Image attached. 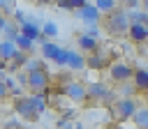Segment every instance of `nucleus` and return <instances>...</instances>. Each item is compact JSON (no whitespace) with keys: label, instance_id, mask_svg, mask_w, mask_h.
Listing matches in <instances>:
<instances>
[{"label":"nucleus","instance_id":"obj_39","mask_svg":"<svg viewBox=\"0 0 148 129\" xmlns=\"http://www.w3.org/2000/svg\"><path fill=\"white\" fill-rule=\"evenodd\" d=\"M76 129H81V124H76Z\"/></svg>","mask_w":148,"mask_h":129},{"label":"nucleus","instance_id":"obj_28","mask_svg":"<svg viewBox=\"0 0 148 129\" xmlns=\"http://www.w3.org/2000/svg\"><path fill=\"white\" fill-rule=\"evenodd\" d=\"M86 35H90V37H99V28H97V23H86Z\"/></svg>","mask_w":148,"mask_h":129},{"label":"nucleus","instance_id":"obj_41","mask_svg":"<svg viewBox=\"0 0 148 129\" xmlns=\"http://www.w3.org/2000/svg\"><path fill=\"white\" fill-rule=\"evenodd\" d=\"M146 41H148V37H146Z\"/></svg>","mask_w":148,"mask_h":129},{"label":"nucleus","instance_id":"obj_35","mask_svg":"<svg viewBox=\"0 0 148 129\" xmlns=\"http://www.w3.org/2000/svg\"><path fill=\"white\" fill-rule=\"evenodd\" d=\"M39 5H49V2H56V0H37Z\"/></svg>","mask_w":148,"mask_h":129},{"label":"nucleus","instance_id":"obj_2","mask_svg":"<svg viewBox=\"0 0 148 129\" xmlns=\"http://www.w3.org/2000/svg\"><path fill=\"white\" fill-rule=\"evenodd\" d=\"M88 88V99H95V101H104V104H113L118 99V92H113L104 81H92L86 85Z\"/></svg>","mask_w":148,"mask_h":129},{"label":"nucleus","instance_id":"obj_26","mask_svg":"<svg viewBox=\"0 0 148 129\" xmlns=\"http://www.w3.org/2000/svg\"><path fill=\"white\" fill-rule=\"evenodd\" d=\"M39 67H44L42 60H37V58H28L25 64H23V71H35V69H39Z\"/></svg>","mask_w":148,"mask_h":129},{"label":"nucleus","instance_id":"obj_18","mask_svg":"<svg viewBox=\"0 0 148 129\" xmlns=\"http://www.w3.org/2000/svg\"><path fill=\"white\" fill-rule=\"evenodd\" d=\"M28 99H30V104L35 106V111L42 115L44 111H46V106H49V101H46V97H44V92H32V94H28Z\"/></svg>","mask_w":148,"mask_h":129},{"label":"nucleus","instance_id":"obj_20","mask_svg":"<svg viewBox=\"0 0 148 129\" xmlns=\"http://www.w3.org/2000/svg\"><path fill=\"white\" fill-rule=\"evenodd\" d=\"M127 18H130V23H143V25H148V12L146 9H127Z\"/></svg>","mask_w":148,"mask_h":129},{"label":"nucleus","instance_id":"obj_29","mask_svg":"<svg viewBox=\"0 0 148 129\" xmlns=\"http://www.w3.org/2000/svg\"><path fill=\"white\" fill-rule=\"evenodd\" d=\"M67 2H69V9H72V12H76V9H81L88 0H67Z\"/></svg>","mask_w":148,"mask_h":129},{"label":"nucleus","instance_id":"obj_7","mask_svg":"<svg viewBox=\"0 0 148 129\" xmlns=\"http://www.w3.org/2000/svg\"><path fill=\"white\" fill-rule=\"evenodd\" d=\"M14 111H16V115L23 117L25 122H37V120H39V113L35 111V106L30 104V99L23 97V94L14 99Z\"/></svg>","mask_w":148,"mask_h":129},{"label":"nucleus","instance_id":"obj_32","mask_svg":"<svg viewBox=\"0 0 148 129\" xmlns=\"http://www.w3.org/2000/svg\"><path fill=\"white\" fill-rule=\"evenodd\" d=\"M9 23V18H7V14H2L0 12V35H2V30H5V25Z\"/></svg>","mask_w":148,"mask_h":129},{"label":"nucleus","instance_id":"obj_8","mask_svg":"<svg viewBox=\"0 0 148 129\" xmlns=\"http://www.w3.org/2000/svg\"><path fill=\"white\" fill-rule=\"evenodd\" d=\"M83 23H99V18H102V12L95 7V5H90V2H86L81 9H76L74 12Z\"/></svg>","mask_w":148,"mask_h":129},{"label":"nucleus","instance_id":"obj_17","mask_svg":"<svg viewBox=\"0 0 148 129\" xmlns=\"http://www.w3.org/2000/svg\"><path fill=\"white\" fill-rule=\"evenodd\" d=\"M39 46H42V55H44L46 60H53V55H56V53H58V48H60L53 39H46V37L39 41Z\"/></svg>","mask_w":148,"mask_h":129},{"label":"nucleus","instance_id":"obj_14","mask_svg":"<svg viewBox=\"0 0 148 129\" xmlns=\"http://www.w3.org/2000/svg\"><path fill=\"white\" fill-rule=\"evenodd\" d=\"M76 44H79V48L83 51V53H92V51H97L99 48V41H97V37H90V35H79V39H76Z\"/></svg>","mask_w":148,"mask_h":129},{"label":"nucleus","instance_id":"obj_33","mask_svg":"<svg viewBox=\"0 0 148 129\" xmlns=\"http://www.w3.org/2000/svg\"><path fill=\"white\" fill-rule=\"evenodd\" d=\"M118 2H123V5L127 7V9H134V7L139 5V0H118Z\"/></svg>","mask_w":148,"mask_h":129},{"label":"nucleus","instance_id":"obj_12","mask_svg":"<svg viewBox=\"0 0 148 129\" xmlns=\"http://www.w3.org/2000/svg\"><path fill=\"white\" fill-rule=\"evenodd\" d=\"M132 83H134L136 92H146V90H148V69L136 67V69L132 71Z\"/></svg>","mask_w":148,"mask_h":129},{"label":"nucleus","instance_id":"obj_27","mask_svg":"<svg viewBox=\"0 0 148 129\" xmlns=\"http://www.w3.org/2000/svg\"><path fill=\"white\" fill-rule=\"evenodd\" d=\"M0 12L9 16V14L14 12V0H0Z\"/></svg>","mask_w":148,"mask_h":129},{"label":"nucleus","instance_id":"obj_19","mask_svg":"<svg viewBox=\"0 0 148 129\" xmlns=\"http://www.w3.org/2000/svg\"><path fill=\"white\" fill-rule=\"evenodd\" d=\"M14 53H16V44L12 41V39H2L0 41V60H12L14 58Z\"/></svg>","mask_w":148,"mask_h":129},{"label":"nucleus","instance_id":"obj_36","mask_svg":"<svg viewBox=\"0 0 148 129\" xmlns=\"http://www.w3.org/2000/svg\"><path fill=\"white\" fill-rule=\"evenodd\" d=\"M141 7H143V9L148 12V0H141Z\"/></svg>","mask_w":148,"mask_h":129},{"label":"nucleus","instance_id":"obj_37","mask_svg":"<svg viewBox=\"0 0 148 129\" xmlns=\"http://www.w3.org/2000/svg\"><path fill=\"white\" fill-rule=\"evenodd\" d=\"M123 129H136V127H123Z\"/></svg>","mask_w":148,"mask_h":129},{"label":"nucleus","instance_id":"obj_16","mask_svg":"<svg viewBox=\"0 0 148 129\" xmlns=\"http://www.w3.org/2000/svg\"><path fill=\"white\" fill-rule=\"evenodd\" d=\"M14 44H16V48H18V51H25V53H32V51H35V44H37V41L18 32V35H16V39H14Z\"/></svg>","mask_w":148,"mask_h":129},{"label":"nucleus","instance_id":"obj_13","mask_svg":"<svg viewBox=\"0 0 148 129\" xmlns=\"http://www.w3.org/2000/svg\"><path fill=\"white\" fill-rule=\"evenodd\" d=\"M67 67H69L72 71H81V69L86 67V58H83L79 51L67 48Z\"/></svg>","mask_w":148,"mask_h":129},{"label":"nucleus","instance_id":"obj_40","mask_svg":"<svg viewBox=\"0 0 148 129\" xmlns=\"http://www.w3.org/2000/svg\"><path fill=\"white\" fill-rule=\"evenodd\" d=\"M0 41H2V35H0Z\"/></svg>","mask_w":148,"mask_h":129},{"label":"nucleus","instance_id":"obj_10","mask_svg":"<svg viewBox=\"0 0 148 129\" xmlns=\"http://www.w3.org/2000/svg\"><path fill=\"white\" fill-rule=\"evenodd\" d=\"M86 67H90V69H106V67H109V55H106L102 48H97V51L88 53Z\"/></svg>","mask_w":148,"mask_h":129},{"label":"nucleus","instance_id":"obj_21","mask_svg":"<svg viewBox=\"0 0 148 129\" xmlns=\"http://www.w3.org/2000/svg\"><path fill=\"white\" fill-rule=\"evenodd\" d=\"M95 7H97L102 14H106V12H113L116 7H120V2H118V0H95Z\"/></svg>","mask_w":148,"mask_h":129},{"label":"nucleus","instance_id":"obj_9","mask_svg":"<svg viewBox=\"0 0 148 129\" xmlns=\"http://www.w3.org/2000/svg\"><path fill=\"white\" fill-rule=\"evenodd\" d=\"M18 32L21 35H25V37H30V39H35V41H42L44 39V35H42V25L39 23H35V21H23V23H18Z\"/></svg>","mask_w":148,"mask_h":129},{"label":"nucleus","instance_id":"obj_5","mask_svg":"<svg viewBox=\"0 0 148 129\" xmlns=\"http://www.w3.org/2000/svg\"><path fill=\"white\" fill-rule=\"evenodd\" d=\"M62 94H65L69 101H74V104L88 101V88H86V83H81V81H67V83L62 85Z\"/></svg>","mask_w":148,"mask_h":129},{"label":"nucleus","instance_id":"obj_1","mask_svg":"<svg viewBox=\"0 0 148 129\" xmlns=\"http://www.w3.org/2000/svg\"><path fill=\"white\" fill-rule=\"evenodd\" d=\"M99 23H102V28H104V32H106V35H111V37H125V35H127V28H130L127 9L116 7L113 12L102 14Z\"/></svg>","mask_w":148,"mask_h":129},{"label":"nucleus","instance_id":"obj_22","mask_svg":"<svg viewBox=\"0 0 148 129\" xmlns=\"http://www.w3.org/2000/svg\"><path fill=\"white\" fill-rule=\"evenodd\" d=\"M42 35H44L46 39H56V37H58V25H56L53 21L42 23Z\"/></svg>","mask_w":148,"mask_h":129},{"label":"nucleus","instance_id":"obj_3","mask_svg":"<svg viewBox=\"0 0 148 129\" xmlns=\"http://www.w3.org/2000/svg\"><path fill=\"white\" fill-rule=\"evenodd\" d=\"M136 108H139V106H136V99H132V97H120V99H116V101L111 104V113H113V120H116V122L130 120Z\"/></svg>","mask_w":148,"mask_h":129},{"label":"nucleus","instance_id":"obj_24","mask_svg":"<svg viewBox=\"0 0 148 129\" xmlns=\"http://www.w3.org/2000/svg\"><path fill=\"white\" fill-rule=\"evenodd\" d=\"M118 85H120V90H118L120 97H132V94L136 92V88H134L132 81H123V83H118Z\"/></svg>","mask_w":148,"mask_h":129},{"label":"nucleus","instance_id":"obj_4","mask_svg":"<svg viewBox=\"0 0 148 129\" xmlns=\"http://www.w3.org/2000/svg\"><path fill=\"white\" fill-rule=\"evenodd\" d=\"M49 83H51V76H49V71H46L44 67L35 69V71H28L25 88H28L30 92H44V90L49 88Z\"/></svg>","mask_w":148,"mask_h":129},{"label":"nucleus","instance_id":"obj_34","mask_svg":"<svg viewBox=\"0 0 148 129\" xmlns=\"http://www.w3.org/2000/svg\"><path fill=\"white\" fill-rule=\"evenodd\" d=\"M7 74V60H0V78H5Z\"/></svg>","mask_w":148,"mask_h":129},{"label":"nucleus","instance_id":"obj_15","mask_svg":"<svg viewBox=\"0 0 148 129\" xmlns=\"http://www.w3.org/2000/svg\"><path fill=\"white\" fill-rule=\"evenodd\" d=\"M132 122H134V127H136V129H148V104L134 111Z\"/></svg>","mask_w":148,"mask_h":129},{"label":"nucleus","instance_id":"obj_23","mask_svg":"<svg viewBox=\"0 0 148 129\" xmlns=\"http://www.w3.org/2000/svg\"><path fill=\"white\" fill-rule=\"evenodd\" d=\"M16 35H18V23L14 25V23H7L5 25V30H2V39H16Z\"/></svg>","mask_w":148,"mask_h":129},{"label":"nucleus","instance_id":"obj_31","mask_svg":"<svg viewBox=\"0 0 148 129\" xmlns=\"http://www.w3.org/2000/svg\"><path fill=\"white\" fill-rule=\"evenodd\" d=\"M9 97V90H7V85H5V81L0 78V99H7Z\"/></svg>","mask_w":148,"mask_h":129},{"label":"nucleus","instance_id":"obj_11","mask_svg":"<svg viewBox=\"0 0 148 129\" xmlns=\"http://www.w3.org/2000/svg\"><path fill=\"white\" fill-rule=\"evenodd\" d=\"M127 37H130L134 44H143L146 37H148V25H143V23H130Z\"/></svg>","mask_w":148,"mask_h":129},{"label":"nucleus","instance_id":"obj_30","mask_svg":"<svg viewBox=\"0 0 148 129\" xmlns=\"http://www.w3.org/2000/svg\"><path fill=\"white\" fill-rule=\"evenodd\" d=\"M12 14H14V21H16V23H23V21L28 18V16H25V12H21V9H14Z\"/></svg>","mask_w":148,"mask_h":129},{"label":"nucleus","instance_id":"obj_38","mask_svg":"<svg viewBox=\"0 0 148 129\" xmlns=\"http://www.w3.org/2000/svg\"><path fill=\"white\" fill-rule=\"evenodd\" d=\"M146 101H148V90H146Z\"/></svg>","mask_w":148,"mask_h":129},{"label":"nucleus","instance_id":"obj_6","mask_svg":"<svg viewBox=\"0 0 148 129\" xmlns=\"http://www.w3.org/2000/svg\"><path fill=\"white\" fill-rule=\"evenodd\" d=\"M132 67L127 64V62H111L109 67H106V74H109V81L111 83H123V81H132Z\"/></svg>","mask_w":148,"mask_h":129},{"label":"nucleus","instance_id":"obj_25","mask_svg":"<svg viewBox=\"0 0 148 129\" xmlns=\"http://www.w3.org/2000/svg\"><path fill=\"white\" fill-rule=\"evenodd\" d=\"M51 62H56V67H67V48H58Z\"/></svg>","mask_w":148,"mask_h":129}]
</instances>
